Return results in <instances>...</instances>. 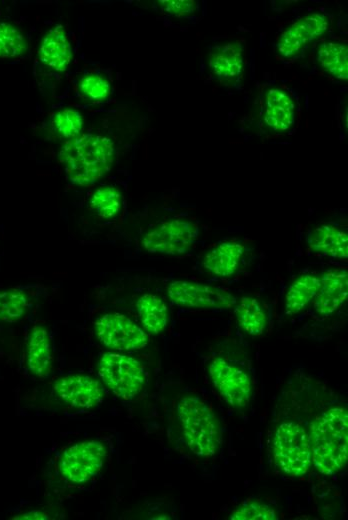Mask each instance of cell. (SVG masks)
<instances>
[{"label": "cell", "mask_w": 348, "mask_h": 520, "mask_svg": "<svg viewBox=\"0 0 348 520\" xmlns=\"http://www.w3.org/2000/svg\"><path fill=\"white\" fill-rule=\"evenodd\" d=\"M115 156V145L110 138L83 133L62 145L58 161L72 184L91 186L110 171Z\"/></svg>", "instance_id": "obj_1"}, {"label": "cell", "mask_w": 348, "mask_h": 520, "mask_svg": "<svg viewBox=\"0 0 348 520\" xmlns=\"http://www.w3.org/2000/svg\"><path fill=\"white\" fill-rule=\"evenodd\" d=\"M311 461L324 475L339 472L348 458V414L334 407L320 414L311 425L309 434Z\"/></svg>", "instance_id": "obj_2"}, {"label": "cell", "mask_w": 348, "mask_h": 520, "mask_svg": "<svg viewBox=\"0 0 348 520\" xmlns=\"http://www.w3.org/2000/svg\"><path fill=\"white\" fill-rule=\"evenodd\" d=\"M177 415L192 453L205 458L214 456L222 437L212 409L197 396H185L178 402Z\"/></svg>", "instance_id": "obj_3"}, {"label": "cell", "mask_w": 348, "mask_h": 520, "mask_svg": "<svg viewBox=\"0 0 348 520\" xmlns=\"http://www.w3.org/2000/svg\"><path fill=\"white\" fill-rule=\"evenodd\" d=\"M273 456L276 466L285 474H306L312 463L309 433L294 421L281 423L273 438Z\"/></svg>", "instance_id": "obj_4"}, {"label": "cell", "mask_w": 348, "mask_h": 520, "mask_svg": "<svg viewBox=\"0 0 348 520\" xmlns=\"http://www.w3.org/2000/svg\"><path fill=\"white\" fill-rule=\"evenodd\" d=\"M199 234L195 221L184 217L172 218L150 228L143 235L141 246L151 254L184 255L195 246Z\"/></svg>", "instance_id": "obj_5"}, {"label": "cell", "mask_w": 348, "mask_h": 520, "mask_svg": "<svg viewBox=\"0 0 348 520\" xmlns=\"http://www.w3.org/2000/svg\"><path fill=\"white\" fill-rule=\"evenodd\" d=\"M98 375L123 400L133 399L145 383L143 365L137 359L118 352H107L101 356Z\"/></svg>", "instance_id": "obj_6"}, {"label": "cell", "mask_w": 348, "mask_h": 520, "mask_svg": "<svg viewBox=\"0 0 348 520\" xmlns=\"http://www.w3.org/2000/svg\"><path fill=\"white\" fill-rule=\"evenodd\" d=\"M331 26L330 17L321 12L308 13L287 26L278 36L275 53L281 59H293L310 44L321 39Z\"/></svg>", "instance_id": "obj_7"}, {"label": "cell", "mask_w": 348, "mask_h": 520, "mask_svg": "<svg viewBox=\"0 0 348 520\" xmlns=\"http://www.w3.org/2000/svg\"><path fill=\"white\" fill-rule=\"evenodd\" d=\"M296 102L284 87L267 86L259 95L258 119L266 133L285 134L292 130L296 121Z\"/></svg>", "instance_id": "obj_8"}, {"label": "cell", "mask_w": 348, "mask_h": 520, "mask_svg": "<svg viewBox=\"0 0 348 520\" xmlns=\"http://www.w3.org/2000/svg\"><path fill=\"white\" fill-rule=\"evenodd\" d=\"M94 332L101 344L119 352L144 348L148 334L123 314L107 313L94 322Z\"/></svg>", "instance_id": "obj_9"}, {"label": "cell", "mask_w": 348, "mask_h": 520, "mask_svg": "<svg viewBox=\"0 0 348 520\" xmlns=\"http://www.w3.org/2000/svg\"><path fill=\"white\" fill-rule=\"evenodd\" d=\"M170 301L183 308L217 309L232 308L236 297L230 291L189 280H174L167 287Z\"/></svg>", "instance_id": "obj_10"}, {"label": "cell", "mask_w": 348, "mask_h": 520, "mask_svg": "<svg viewBox=\"0 0 348 520\" xmlns=\"http://www.w3.org/2000/svg\"><path fill=\"white\" fill-rule=\"evenodd\" d=\"M106 455V447L100 441L76 443L62 453L59 461L60 473L72 483H85L101 470Z\"/></svg>", "instance_id": "obj_11"}, {"label": "cell", "mask_w": 348, "mask_h": 520, "mask_svg": "<svg viewBox=\"0 0 348 520\" xmlns=\"http://www.w3.org/2000/svg\"><path fill=\"white\" fill-rule=\"evenodd\" d=\"M209 376L224 400L233 408H244L252 396V384L248 374L221 357L209 363Z\"/></svg>", "instance_id": "obj_12"}, {"label": "cell", "mask_w": 348, "mask_h": 520, "mask_svg": "<svg viewBox=\"0 0 348 520\" xmlns=\"http://www.w3.org/2000/svg\"><path fill=\"white\" fill-rule=\"evenodd\" d=\"M208 63L218 82L234 86L242 78L246 66L245 41L234 39L210 46Z\"/></svg>", "instance_id": "obj_13"}, {"label": "cell", "mask_w": 348, "mask_h": 520, "mask_svg": "<svg viewBox=\"0 0 348 520\" xmlns=\"http://www.w3.org/2000/svg\"><path fill=\"white\" fill-rule=\"evenodd\" d=\"M53 392L65 404L80 409L98 405L104 397L101 383L95 378L72 374L58 378L53 384Z\"/></svg>", "instance_id": "obj_14"}, {"label": "cell", "mask_w": 348, "mask_h": 520, "mask_svg": "<svg viewBox=\"0 0 348 520\" xmlns=\"http://www.w3.org/2000/svg\"><path fill=\"white\" fill-rule=\"evenodd\" d=\"M347 295V271L328 270L320 277V287L313 299L314 310L321 316H329L342 306Z\"/></svg>", "instance_id": "obj_15"}, {"label": "cell", "mask_w": 348, "mask_h": 520, "mask_svg": "<svg viewBox=\"0 0 348 520\" xmlns=\"http://www.w3.org/2000/svg\"><path fill=\"white\" fill-rule=\"evenodd\" d=\"M245 255V246L239 241H224L206 252L202 267L209 275L227 278L239 270Z\"/></svg>", "instance_id": "obj_16"}, {"label": "cell", "mask_w": 348, "mask_h": 520, "mask_svg": "<svg viewBox=\"0 0 348 520\" xmlns=\"http://www.w3.org/2000/svg\"><path fill=\"white\" fill-rule=\"evenodd\" d=\"M38 58L45 67L56 72H64L68 68L73 52L62 25H55L45 34L39 46Z\"/></svg>", "instance_id": "obj_17"}, {"label": "cell", "mask_w": 348, "mask_h": 520, "mask_svg": "<svg viewBox=\"0 0 348 520\" xmlns=\"http://www.w3.org/2000/svg\"><path fill=\"white\" fill-rule=\"evenodd\" d=\"M53 362L51 338L46 327L35 323L26 342V366L29 372L40 379L46 378Z\"/></svg>", "instance_id": "obj_18"}, {"label": "cell", "mask_w": 348, "mask_h": 520, "mask_svg": "<svg viewBox=\"0 0 348 520\" xmlns=\"http://www.w3.org/2000/svg\"><path fill=\"white\" fill-rule=\"evenodd\" d=\"M309 249L333 259H347L348 234L333 224H320L306 235Z\"/></svg>", "instance_id": "obj_19"}, {"label": "cell", "mask_w": 348, "mask_h": 520, "mask_svg": "<svg viewBox=\"0 0 348 520\" xmlns=\"http://www.w3.org/2000/svg\"><path fill=\"white\" fill-rule=\"evenodd\" d=\"M315 62L327 76L340 81L348 79V46L341 40L325 38L315 47Z\"/></svg>", "instance_id": "obj_20"}, {"label": "cell", "mask_w": 348, "mask_h": 520, "mask_svg": "<svg viewBox=\"0 0 348 520\" xmlns=\"http://www.w3.org/2000/svg\"><path fill=\"white\" fill-rule=\"evenodd\" d=\"M136 310L146 332L157 335L168 324V308L163 299L155 294L145 293L136 301Z\"/></svg>", "instance_id": "obj_21"}, {"label": "cell", "mask_w": 348, "mask_h": 520, "mask_svg": "<svg viewBox=\"0 0 348 520\" xmlns=\"http://www.w3.org/2000/svg\"><path fill=\"white\" fill-rule=\"evenodd\" d=\"M320 287V277L314 274L298 276L288 287L284 297L286 315L301 312L313 301Z\"/></svg>", "instance_id": "obj_22"}, {"label": "cell", "mask_w": 348, "mask_h": 520, "mask_svg": "<svg viewBox=\"0 0 348 520\" xmlns=\"http://www.w3.org/2000/svg\"><path fill=\"white\" fill-rule=\"evenodd\" d=\"M234 314L239 327L251 336L261 335L267 324V314L262 303L253 296H242L234 304Z\"/></svg>", "instance_id": "obj_23"}, {"label": "cell", "mask_w": 348, "mask_h": 520, "mask_svg": "<svg viewBox=\"0 0 348 520\" xmlns=\"http://www.w3.org/2000/svg\"><path fill=\"white\" fill-rule=\"evenodd\" d=\"M30 307V298L23 290L9 288L0 290V323L21 320Z\"/></svg>", "instance_id": "obj_24"}, {"label": "cell", "mask_w": 348, "mask_h": 520, "mask_svg": "<svg viewBox=\"0 0 348 520\" xmlns=\"http://www.w3.org/2000/svg\"><path fill=\"white\" fill-rule=\"evenodd\" d=\"M122 194L113 186L97 188L89 199V207L102 219H111L117 216L122 207Z\"/></svg>", "instance_id": "obj_25"}, {"label": "cell", "mask_w": 348, "mask_h": 520, "mask_svg": "<svg viewBox=\"0 0 348 520\" xmlns=\"http://www.w3.org/2000/svg\"><path fill=\"white\" fill-rule=\"evenodd\" d=\"M28 51V41L15 25L0 22V58H18Z\"/></svg>", "instance_id": "obj_26"}, {"label": "cell", "mask_w": 348, "mask_h": 520, "mask_svg": "<svg viewBox=\"0 0 348 520\" xmlns=\"http://www.w3.org/2000/svg\"><path fill=\"white\" fill-rule=\"evenodd\" d=\"M83 123V117L78 110L63 108L55 113L51 126L56 135L69 140L81 134Z\"/></svg>", "instance_id": "obj_27"}, {"label": "cell", "mask_w": 348, "mask_h": 520, "mask_svg": "<svg viewBox=\"0 0 348 520\" xmlns=\"http://www.w3.org/2000/svg\"><path fill=\"white\" fill-rule=\"evenodd\" d=\"M276 511L260 500H247L237 506L229 515L231 520H275Z\"/></svg>", "instance_id": "obj_28"}, {"label": "cell", "mask_w": 348, "mask_h": 520, "mask_svg": "<svg viewBox=\"0 0 348 520\" xmlns=\"http://www.w3.org/2000/svg\"><path fill=\"white\" fill-rule=\"evenodd\" d=\"M78 89L84 99L92 102L104 101L111 93L110 82L98 74L84 75L79 80Z\"/></svg>", "instance_id": "obj_29"}, {"label": "cell", "mask_w": 348, "mask_h": 520, "mask_svg": "<svg viewBox=\"0 0 348 520\" xmlns=\"http://www.w3.org/2000/svg\"><path fill=\"white\" fill-rule=\"evenodd\" d=\"M157 5L166 14L176 17H187L198 9V2L194 0H160Z\"/></svg>", "instance_id": "obj_30"}, {"label": "cell", "mask_w": 348, "mask_h": 520, "mask_svg": "<svg viewBox=\"0 0 348 520\" xmlns=\"http://www.w3.org/2000/svg\"><path fill=\"white\" fill-rule=\"evenodd\" d=\"M14 520H47L51 519L49 513L44 510H30L11 517Z\"/></svg>", "instance_id": "obj_31"}]
</instances>
